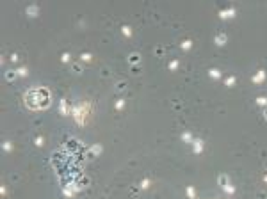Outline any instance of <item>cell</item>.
I'll return each instance as SVG.
<instances>
[{"label":"cell","mask_w":267,"mask_h":199,"mask_svg":"<svg viewBox=\"0 0 267 199\" xmlns=\"http://www.w3.org/2000/svg\"><path fill=\"white\" fill-rule=\"evenodd\" d=\"M86 110H87V105H73V109H71V116L75 117L77 124H84Z\"/></svg>","instance_id":"cell-1"},{"label":"cell","mask_w":267,"mask_h":199,"mask_svg":"<svg viewBox=\"0 0 267 199\" xmlns=\"http://www.w3.org/2000/svg\"><path fill=\"white\" fill-rule=\"evenodd\" d=\"M25 14L30 16V18L39 16V5H37V4H30V5H27V7H25Z\"/></svg>","instance_id":"cell-2"},{"label":"cell","mask_w":267,"mask_h":199,"mask_svg":"<svg viewBox=\"0 0 267 199\" xmlns=\"http://www.w3.org/2000/svg\"><path fill=\"white\" fill-rule=\"evenodd\" d=\"M235 14H237V9H235V7H228V9H223V11H219V16H221L223 20L233 18Z\"/></svg>","instance_id":"cell-3"},{"label":"cell","mask_w":267,"mask_h":199,"mask_svg":"<svg viewBox=\"0 0 267 199\" xmlns=\"http://www.w3.org/2000/svg\"><path fill=\"white\" fill-rule=\"evenodd\" d=\"M265 77H267V73H265L264 69H258V71H256V75L251 77V82H253V84H262V82L265 80Z\"/></svg>","instance_id":"cell-4"},{"label":"cell","mask_w":267,"mask_h":199,"mask_svg":"<svg viewBox=\"0 0 267 199\" xmlns=\"http://www.w3.org/2000/svg\"><path fill=\"white\" fill-rule=\"evenodd\" d=\"M226 41H228L226 34H224V32H219L217 36H215V39H214V43L217 45V46H224V45H226Z\"/></svg>","instance_id":"cell-5"},{"label":"cell","mask_w":267,"mask_h":199,"mask_svg":"<svg viewBox=\"0 0 267 199\" xmlns=\"http://www.w3.org/2000/svg\"><path fill=\"white\" fill-rule=\"evenodd\" d=\"M192 151L196 153V155L203 153V141H201V139H194V142H192Z\"/></svg>","instance_id":"cell-6"},{"label":"cell","mask_w":267,"mask_h":199,"mask_svg":"<svg viewBox=\"0 0 267 199\" xmlns=\"http://www.w3.org/2000/svg\"><path fill=\"white\" fill-rule=\"evenodd\" d=\"M59 112L63 114V116H69V109H68V101L66 100L59 101Z\"/></svg>","instance_id":"cell-7"},{"label":"cell","mask_w":267,"mask_h":199,"mask_svg":"<svg viewBox=\"0 0 267 199\" xmlns=\"http://www.w3.org/2000/svg\"><path fill=\"white\" fill-rule=\"evenodd\" d=\"M16 77H18L16 69H7V71L4 73V78H5L7 82H14V80H16Z\"/></svg>","instance_id":"cell-8"},{"label":"cell","mask_w":267,"mask_h":199,"mask_svg":"<svg viewBox=\"0 0 267 199\" xmlns=\"http://www.w3.org/2000/svg\"><path fill=\"white\" fill-rule=\"evenodd\" d=\"M71 71L77 73V75H80V73H84V68H82V62H73L71 64Z\"/></svg>","instance_id":"cell-9"},{"label":"cell","mask_w":267,"mask_h":199,"mask_svg":"<svg viewBox=\"0 0 267 199\" xmlns=\"http://www.w3.org/2000/svg\"><path fill=\"white\" fill-rule=\"evenodd\" d=\"M182 141H183V142H187V144H192V142H194L192 133H191V132H183V133H182Z\"/></svg>","instance_id":"cell-10"},{"label":"cell","mask_w":267,"mask_h":199,"mask_svg":"<svg viewBox=\"0 0 267 199\" xmlns=\"http://www.w3.org/2000/svg\"><path fill=\"white\" fill-rule=\"evenodd\" d=\"M208 75H210L212 78H215V80H217V78H221V77H223V73H221L217 68H210V69H208Z\"/></svg>","instance_id":"cell-11"},{"label":"cell","mask_w":267,"mask_h":199,"mask_svg":"<svg viewBox=\"0 0 267 199\" xmlns=\"http://www.w3.org/2000/svg\"><path fill=\"white\" fill-rule=\"evenodd\" d=\"M139 60H141V55H139V54H136V52L128 55V62H130V64H134V66H136Z\"/></svg>","instance_id":"cell-12"},{"label":"cell","mask_w":267,"mask_h":199,"mask_svg":"<svg viewBox=\"0 0 267 199\" xmlns=\"http://www.w3.org/2000/svg\"><path fill=\"white\" fill-rule=\"evenodd\" d=\"M217 183H219V187L223 188V187H226L230 181H228V176L226 174H219V178H217Z\"/></svg>","instance_id":"cell-13"},{"label":"cell","mask_w":267,"mask_h":199,"mask_svg":"<svg viewBox=\"0 0 267 199\" xmlns=\"http://www.w3.org/2000/svg\"><path fill=\"white\" fill-rule=\"evenodd\" d=\"M235 82H237V77H233V75H232V77H228L226 80H224V86H226V87H233V86H235Z\"/></svg>","instance_id":"cell-14"},{"label":"cell","mask_w":267,"mask_h":199,"mask_svg":"<svg viewBox=\"0 0 267 199\" xmlns=\"http://www.w3.org/2000/svg\"><path fill=\"white\" fill-rule=\"evenodd\" d=\"M16 73H18V77H27V75H29V69H27L25 66H20V68L16 69Z\"/></svg>","instance_id":"cell-15"},{"label":"cell","mask_w":267,"mask_h":199,"mask_svg":"<svg viewBox=\"0 0 267 199\" xmlns=\"http://www.w3.org/2000/svg\"><path fill=\"white\" fill-rule=\"evenodd\" d=\"M101 149H104V148H101V144H95L93 148H91V155H100Z\"/></svg>","instance_id":"cell-16"},{"label":"cell","mask_w":267,"mask_h":199,"mask_svg":"<svg viewBox=\"0 0 267 199\" xmlns=\"http://www.w3.org/2000/svg\"><path fill=\"white\" fill-rule=\"evenodd\" d=\"M121 32H123V36L130 37V36H132V29H130L128 25H123V27H121Z\"/></svg>","instance_id":"cell-17"},{"label":"cell","mask_w":267,"mask_h":199,"mask_svg":"<svg viewBox=\"0 0 267 199\" xmlns=\"http://www.w3.org/2000/svg\"><path fill=\"white\" fill-rule=\"evenodd\" d=\"M178 66H180V60H178V59H174V60H171L169 64H168V68H169L171 71H174V69H176Z\"/></svg>","instance_id":"cell-18"},{"label":"cell","mask_w":267,"mask_h":199,"mask_svg":"<svg viewBox=\"0 0 267 199\" xmlns=\"http://www.w3.org/2000/svg\"><path fill=\"white\" fill-rule=\"evenodd\" d=\"M182 50H191V46H192V41L191 39H185V41H182Z\"/></svg>","instance_id":"cell-19"},{"label":"cell","mask_w":267,"mask_h":199,"mask_svg":"<svg viewBox=\"0 0 267 199\" xmlns=\"http://www.w3.org/2000/svg\"><path fill=\"white\" fill-rule=\"evenodd\" d=\"M256 103H258L260 107L267 109V98H265V96H260V98H256Z\"/></svg>","instance_id":"cell-20"},{"label":"cell","mask_w":267,"mask_h":199,"mask_svg":"<svg viewBox=\"0 0 267 199\" xmlns=\"http://www.w3.org/2000/svg\"><path fill=\"white\" fill-rule=\"evenodd\" d=\"M2 149H4V151H7V153H9V151H13V144L9 142V141L2 142Z\"/></svg>","instance_id":"cell-21"},{"label":"cell","mask_w":267,"mask_h":199,"mask_svg":"<svg viewBox=\"0 0 267 199\" xmlns=\"http://www.w3.org/2000/svg\"><path fill=\"white\" fill-rule=\"evenodd\" d=\"M150 185H151V180H150V178H144V180L141 181V188H142V190H146Z\"/></svg>","instance_id":"cell-22"},{"label":"cell","mask_w":267,"mask_h":199,"mask_svg":"<svg viewBox=\"0 0 267 199\" xmlns=\"http://www.w3.org/2000/svg\"><path fill=\"white\" fill-rule=\"evenodd\" d=\"M80 59L84 60V62H89L91 59H93V55H91L89 52H84V54H80Z\"/></svg>","instance_id":"cell-23"},{"label":"cell","mask_w":267,"mask_h":199,"mask_svg":"<svg viewBox=\"0 0 267 199\" xmlns=\"http://www.w3.org/2000/svg\"><path fill=\"white\" fill-rule=\"evenodd\" d=\"M69 60H71V55H69V52H64V54L61 55V62H64V64H66V62H69Z\"/></svg>","instance_id":"cell-24"},{"label":"cell","mask_w":267,"mask_h":199,"mask_svg":"<svg viewBox=\"0 0 267 199\" xmlns=\"http://www.w3.org/2000/svg\"><path fill=\"white\" fill-rule=\"evenodd\" d=\"M223 190H224V192H228V194H235V190H237V188H235L233 185H230V183H228L226 187H223Z\"/></svg>","instance_id":"cell-25"},{"label":"cell","mask_w":267,"mask_h":199,"mask_svg":"<svg viewBox=\"0 0 267 199\" xmlns=\"http://www.w3.org/2000/svg\"><path fill=\"white\" fill-rule=\"evenodd\" d=\"M63 194H64L66 197H73V194H75V192H73V190H71V188H69V187H64V188H63Z\"/></svg>","instance_id":"cell-26"},{"label":"cell","mask_w":267,"mask_h":199,"mask_svg":"<svg viewBox=\"0 0 267 199\" xmlns=\"http://www.w3.org/2000/svg\"><path fill=\"white\" fill-rule=\"evenodd\" d=\"M125 89H127V84H125V82H118V84H116V91L121 92V91H125Z\"/></svg>","instance_id":"cell-27"},{"label":"cell","mask_w":267,"mask_h":199,"mask_svg":"<svg viewBox=\"0 0 267 199\" xmlns=\"http://www.w3.org/2000/svg\"><path fill=\"white\" fill-rule=\"evenodd\" d=\"M114 107H116V110H121L123 107H125V100H118V101H116V105H114Z\"/></svg>","instance_id":"cell-28"},{"label":"cell","mask_w":267,"mask_h":199,"mask_svg":"<svg viewBox=\"0 0 267 199\" xmlns=\"http://www.w3.org/2000/svg\"><path fill=\"white\" fill-rule=\"evenodd\" d=\"M43 142H45V139L41 137V135H37V137L34 139V144H36V146H43Z\"/></svg>","instance_id":"cell-29"},{"label":"cell","mask_w":267,"mask_h":199,"mask_svg":"<svg viewBox=\"0 0 267 199\" xmlns=\"http://www.w3.org/2000/svg\"><path fill=\"white\" fill-rule=\"evenodd\" d=\"M194 194H196V192H194V187H187V196L192 199L194 197Z\"/></svg>","instance_id":"cell-30"},{"label":"cell","mask_w":267,"mask_h":199,"mask_svg":"<svg viewBox=\"0 0 267 199\" xmlns=\"http://www.w3.org/2000/svg\"><path fill=\"white\" fill-rule=\"evenodd\" d=\"M18 60V55L16 54H11V62H16Z\"/></svg>","instance_id":"cell-31"},{"label":"cell","mask_w":267,"mask_h":199,"mask_svg":"<svg viewBox=\"0 0 267 199\" xmlns=\"http://www.w3.org/2000/svg\"><path fill=\"white\" fill-rule=\"evenodd\" d=\"M264 117H265V119H267V109H265V110H264Z\"/></svg>","instance_id":"cell-32"},{"label":"cell","mask_w":267,"mask_h":199,"mask_svg":"<svg viewBox=\"0 0 267 199\" xmlns=\"http://www.w3.org/2000/svg\"><path fill=\"white\" fill-rule=\"evenodd\" d=\"M192 199H198V197H192Z\"/></svg>","instance_id":"cell-33"}]
</instances>
